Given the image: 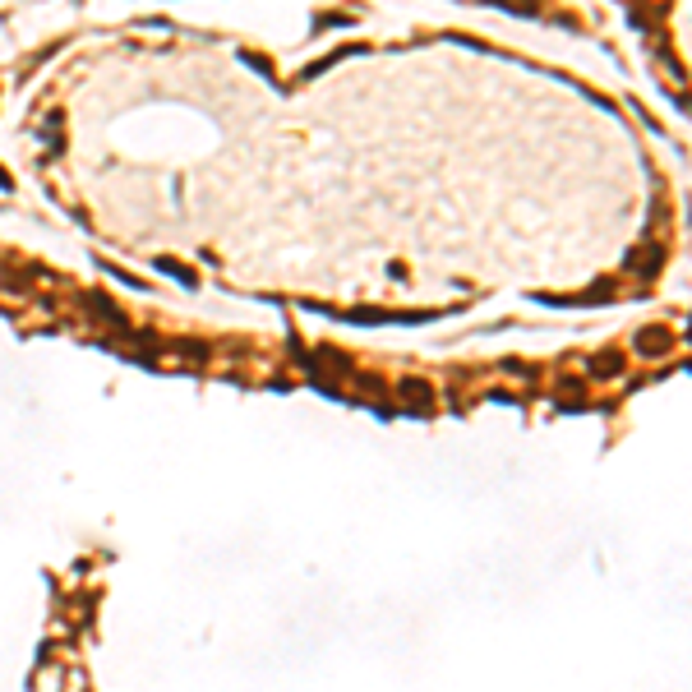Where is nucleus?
<instances>
[{"label":"nucleus","instance_id":"nucleus-5","mask_svg":"<svg viewBox=\"0 0 692 692\" xmlns=\"http://www.w3.org/2000/svg\"><path fill=\"white\" fill-rule=\"evenodd\" d=\"M618 365H623V355H600V360H595V374H618Z\"/></svg>","mask_w":692,"mask_h":692},{"label":"nucleus","instance_id":"nucleus-3","mask_svg":"<svg viewBox=\"0 0 692 692\" xmlns=\"http://www.w3.org/2000/svg\"><path fill=\"white\" fill-rule=\"evenodd\" d=\"M402 397L416 402V407H429V388L425 384H402Z\"/></svg>","mask_w":692,"mask_h":692},{"label":"nucleus","instance_id":"nucleus-2","mask_svg":"<svg viewBox=\"0 0 692 692\" xmlns=\"http://www.w3.org/2000/svg\"><path fill=\"white\" fill-rule=\"evenodd\" d=\"M627 264H632V268H642L646 277H656V273H660V264H665V250H660V245H646V250H632V254H627Z\"/></svg>","mask_w":692,"mask_h":692},{"label":"nucleus","instance_id":"nucleus-6","mask_svg":"<svg viewBox=\"0 0 692 692\" xmlns=\"http://www.w3.org/2000/svg\"><path fill=\"white\" fill-rule=\"evenodd\" d=\"M489 5H508V10H522V14L536 10V0H489Z\"/></svg>","mask_w":692,"mask_h":692},{"label":"nucleus","instance_id":"nucleus-1","mask_svg":"<svg viewBox=\"0 0 692 692\" xmlns=\"http://www.w3.org/2000/svg\"><path fill=\"white\" fill-rule=\"evenodd\" d=\"M674 346V332L670 328H642L637 332V351L642 355H665Z\"/></svg>","mask_w":692,"mask_h":692},{"label":"nucleus","instance_id":"nucleus-4","mask_svg":"<svg viewBox=\"0 0 692 692\" xmlns=\"http://www.w3.org/2000/svg\"><path fill=\"white\" fill-rule=\"evenodd\" d=\"M157 268H162V273H171L176 282H194V273H189V268H180V264H171V259H157Z\"/></svg>","mask_w":692,"mask_h":692}]
</instances>
